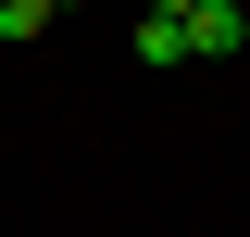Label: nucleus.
<instances>
[{
	"instance_id": "obj_3",
	"label": "nucleus",
	"mask_w": 250,
	"mask_h": 237,
	"mask_svg": "<svg viewBox=\"0 0 250 237\" xmlns=\"http://www.w3.org/2000/svg\"><path fill=\"white\" fill-rule=\"evenodd\" d=\"M50 25V0H0V38H38Z\"/></svg>"
},
{
	"instance_id": "obj_4",
	"label": "nucleus",
	"mask_w": 250,
	"mask_h": 237,
	"mask_svg": "<svg viewBox=\"0 0 250 237\" xmlns=\"http://www.w3.org/2000/svg\"><path fill=\"white\" fill-rule=\"evenodd\" d=\"M150 13H175V25H188V13H200V0H150Z\"/></svg>"
},
{
	"instance_id": "obj_2",
	"label": "nucleus",
	"mask_w": 250,
	"mask_h": 237,
	"mask_svg": "<svg viewBox=\"0 0 250 237\" xmlns=\"http://www.w3.org/2000/svg\"><path fill=\"white\" fill-rule=\"evenodd\" d=\"M138 62H188V25H175V13H138Z\"/></svg>"
},
{
	"instance_id": "obj_1",
	"label": "nucleus",
	"mask_w": 250,
	"mask_h": 237,
	"mask_svg": "<svg viewBox=\"0 0 250 237\" xmlns=\"http://www.w3.org/2000/svg\"><path fill=\"white\" fill-rule=\"evenodd\" d=\"M188 50H200V62H238L250 50V13H238V0H200V13H188Z\"/></svg>"
}]
</instances>
